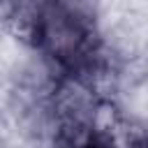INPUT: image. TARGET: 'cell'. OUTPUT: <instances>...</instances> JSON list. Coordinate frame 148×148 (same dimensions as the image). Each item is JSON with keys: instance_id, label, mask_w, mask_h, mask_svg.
Returning <instances> with one entry per match:
<instances>
[{"instance_id": "obj_1", "label": "cell", "mask_w": 148, "mask_h": 148, "mask_svg": "<svg viewBox=\"0 0 148 148\" xmlns=\"http://www.w3.org/2000/svg\"><path fill=\"white\" fill-rule=\"evenodd\" d=\"M35 44L69 74L92 62L90 23L69 5H42Z\"/></svg>"}]
</instances>
